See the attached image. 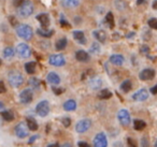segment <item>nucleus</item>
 Here are the masks:
<instances>
[{
  "label": "nucleus",
  "mask_w": 157,
  "mask_h": 147,
  "mask_svg": "<svg viewBox=\"0 0 157 147\" xmlns=\"http://www.w3.org/2000/svg\"><path fill=\"white\" fill-rule=\"evenodd\" d=\"M16 32H17V36L20 38L24 40H30L33 36V30L30 26L28 25H20V26L16 28Z\"/></svg>",
  "instance_id": "f03ea898"
},
{
  "label": "nucleus",
  "mask_w": 157,
  "mask_h": 147,
  "mask_svg": "<svg viewBox=\"0 0 157 147\" xmlns=\"http://www.w3.org/2000/svg\"><path fill=\"white\" fill-rule=\"evenodd\" d=\"M110 62L114 66H122L123 63H124V57L118 54L112 55V56L110 57Z\"/></svg>",
  "instance_id": "dca6fc26"
},
{
  "label": "nucleus",
  "mask_w": 157,
  "mask_h": 147,
  "mask_svg": "<svg viewBox=\"0 0 157 147\" xmlns=\"http://www.w3.org/2000/svg\"><path fill=\"white\" fill-rule=\"evenodd\" d=\"M75 58H76V60L85 62V61L90 60V55H88L85 51H78V52L75 53Z\"/></svg>",
  "instance_id": "f3484780"
},
{
  "label": "nucleus",
  "mask_w": 157,
  "mask_h": 147,
  "mask_svg": "<svg viewBox=\"0 0 157 147\" xmlns=\"http://www.w3.org/2000/svg\"><path fill=\"white\" fill-rule=\"evenodd\" d=\"M112 97V92H110V90L108 89H105V90H101L100 92L98 93V98L101 100H105V99H110Z\"/></svg>",
  "instance_id": "cd10ccee"
},
{
  "label": "nucleus",
  "mask_w": 157,
  "mask_h": 147,
  "mask_svg": "<svg viewBox=\"0 0 157 147\" xmlns=\"http://www.w3.org/2000/svg\"><path fill=\"white\" fill-rule=\"evenodd\" d=\"M6 90H7V88H6L5 84H3L1 81H0V93H3L6 92Z\"/></svg>",
  "instance_id": "37998d69"
},
{
  "label": "nucleus",
  "mask_w": 157,
  "mask_h": 147,
  "mask_svg": "<svg viewBox=\"0 0 157 147\" xmlns=\"http://www.w3.org/2000/svg\"><path fill=\"white\" fill-rule=\"evenodd\" d=\"M48 62L51 63L52 66L54 67H61L66 63V60H65V57L60 54H55V55H52L48 59Z\"/></svg>",
  "instance_id": "6e6552de"
},
{
  "label": "nucleus",
  "mask_w": 157,
  "mask_h": 147,
  "mask_svg": "<svg viewBox=\"0 0 157 147\" xmlns=\"http://www.w3.org/2000/svg\"><path fill=\"white\" fill-rule=\"evenodd\" d=\"M90 126H92V121L90 119H82V120H80L76 123L75 131L78 132V133H84V132H86L90 129Z\"/></svg>",
  "instance_id": "39448f33"
},
{
  "label": "nucleus",
  "mask_w": 157,
  "mask_h": 147,
  "mask_svg": "<svg viewBox=\"0 0 157 147\" xmlns=\"http://www.w3.org/2000/svg\"><path fill=\"white\" fill-rule=\"evenodd\" d=\"M115 5H116V8H117L118 10H125L127 7V3L125 2V1H123V0H116Z\"/></svg>",
  "instance_id": "72a5a7b5"
},
{
  "label": "nucleus",
  "mask_w": 157,
  "mask_h": 147,
  "mask_svg": "<svg viewBox=\"0 0 157 147\" xmlns=\"http://www.w3.org/2000/svg\"><path fill=\"white\" fill-rule=\"evenodd\" d=\"M60 26L61 27H70V25L68 24L67 21L63 20V18H61V20H60Z\"/></svg>",
  "instance_id": "c03bdc74"
},
{
  "label": "nucleus",
  "mask_w": 157,
  "mask_h": 147,
  "mask_svg": "<svg viewBox=\"0 0 157 147\" xmlns=\"http://www.w3.org/2000/svg\"><path fill=\"white\" fill-rule=\"evenodd\" d=\"M73 37H74V39H75L80 44H85V37H84L83 31H80V30L74 31V32H73Z\"/></svg>",
  "instance_id": "aec40b11"
},
{
  "label": "nucleus",
  "mask_w": 157,
  "mask_h": 147,
  "mask_svg": "<svg viewBox=\"0 0 157 147\" xmlns=\"http://www.w3.org/2000/svg\"><path fill=\"white\" fill-rule=\"evenodd\" d=\"M0 63H1V60H0Z\"/></svg>",
  "instance_id": "4d7b16f0"
},
{
  "label": "nucleus",
  "mask_w": 157,
  "mask_h": 147,
  "mask_svg": "<svg viewBox=\"0 0 157 147\" xmlns=\"http://www.w3.org/2000/svg\"><path fill=\"white\" fill-rule=\"evenodd\" d=\"M95 147H108V138L105 133H98L94 138Z\"/></svg>",
  "instance_id": "9b49d317"
},
{
  "label": "nucleus",
  "mask_w": 157,
  "mask_h": 147,
  "mask_svg": "<svg viewBox=\"0 0 157 147\" xmlns=\"http://www.w3.org/2000/svg\"><path fill=\"white\" fill-rule=\"evenodd\" d=\"M147 1L148 0H137V3L140 6V5H144V3H146Z\"/></svg>",
  "instance_id": "de8ad7c7"
},
{
  "label": "nucleus",
  "mask_w": 157,
  "mask_h": 147,
  "mask_svg": "<svg viewBox=\"0 0 157 147\" xmlns=\"http://www.w3.org/2000/svg\"><path fill=\"white\" fill-rule=\"evenodd\" d=\"M90 52L92 53V54H98V53L100 52V45H99L98 43H96V42L93 43L90 48Z\"/></svg>",
  "instance_id": "473e14b6"
},
{
  "label": "nucleus",
  "mask_w": 157,
  "mask_h": 147,
  "mask_svg": "<svg viewBox=\"0 0 157 147\" xmlns=\"http://www.w3.org/2000/svg\"><path fill=\"white\" fill-rule=\"evenodd\" d=\"M8 81H9L10 85L14 88H17V87L22 86L23 82H24V78H23V75L16 70H12V71L9 72L8 74Z\"/></svg>",
  "instance_id": "f257e3e1"
},
{
  "label": "nucleus",
  "mask_w": 157,
  "mask_h": 147,
  "mask_svg": "<svg viewBox=\"0 0 157 147\" xmlns=\"http://www.w3.org/2000/svg\"><path fill=\"white\" fill-rule=\"evenodd\" d=\"M93 35H94V37L96 38L99 42H101V43H105V40H107V33L103 30H95Z\"/></svg>",
  "instance_id": "6ab92c4d"
},
{
  "label": "nucleus",
  "mask_w": 157,
  "mask_h": 147,
  "mask_svg": "<svg viewBox=\"0 0 157 147\" xmlns=\"http://www.w3.org/2000/svg\"><path fill=\"white\" fill-rule=\"evenodd\" d=\"M151 92H152L153 95H156V93H157V85H156V86H154V87H152V88H151Z\"/></svg>",
  "instance_id": "49530a36"
},
{
  "label": "nucleus",
  "mask_w": 157,
  "mask_h": 147,
  "mask_svg": "<svg viewBox=\"0 0 157 147\" xmlns=\"http://www.w3.org/2000/svg\"><path fill=\"white\" fill-rule=\"evenodd\" d=\"M15 134L17 138H24L28 135V127L25 123H20L15 127Z\"/></svg>",
  "instance_id": "0eeeda50"
},
{
  "label": "nucleus",
  "mask_w": 157,
  "mask_h": 147,
  "mask_svg": "<svg viewBox=\"0 0 157 147\" xmlns=\"http://www.w3.org/2000/svg\"><path fill=\"white\" fill-rule=\"evenodd\" d=\"M153 9L157 10V0H155L154 2H153Z\"/></svg>",
  "instance_id": "3c124183"
},
{
  "label": "nucleus",
  "mask_w": 157,
  "mask_h": 147,
  "mask_svg": "<svg viewBox=\"0 0 157 147\" xmlns=\"http://www.w3.org/2000/svg\"><path fill=\"white\" fill-rule=\"evenodd\" d=\"M132 88V84L129 80H126L121 84V90L124 91V92H128L130 91V89Z\"/></svg>",
  "instance_id": "b1692460"
},
{
  "label": "nucleus",
  "mask_w": 157,
  "mask_h": 147,
  "mask_svg": "<svg viewBox=\"0 0 157 147\" xmlns=\"http://www.w3.org/2000/svg\"><path fill=\"white\" fill-rule=\"evenodd\" d=\"M36 112L39 116L41 117H45L46 115L50 112V105H48V102L46 100H43V101H40L39 103L36 106Z\"/></svg>",
  "instance_id": "20e7f679"
},
{
  "label": "nucleus",
  "mask_w": 157,
  "mask_h": 147,
  "mask_svg": "<svg viewBox=\"0 0 157 147\" xmlns=\"http://www.w3.org/2000/svg\"><path fill=\"white\" fill-rule=\"evenodd\" d=\"M102 86V80L99 76H95L90 81V87L94 90H97Z\"/></svg>",
  "instance_id": "2eb2a0df"
},
{
  "label": "nucleus",
  "mask_w": 157,
  "mask_h": 147,
  "mask_svg": "<svg viewBox=\"0 0 157 147\" xmlns=\"http://www.w3.org/2000/svg\"><path fill=\"white\" fill-rule=\"evenodd\" d=\"M29 84L31 85L33 87H35V88H38V87L40 86V82H39V80L38 78H31L30 81H29Z\"/></svg>",
  "instance_id": "c9c22d12"
},
{
  "label": "nucleus",
  "mask_w": 157,
  "mask_h": 147,
  "mask_svg": "<svg viewBox=\"0 0 157 147\" xmlns=\"http://www.w3.org/2000/svg\"><path fill=\"white\" fill-rule=\"evenodd\" d=\"M148 26L151 27V28L153 29H157V18H151L150 21H148Z\"/></svg>",
  "instance_id": "f704fd0d"
},
{
  "label": "nucleus",
  "mask_w": 157,
  "mask_h": 147,
  "mask_svg": "<svg viewBox=\"0 0 157 147\" xmlns=\"http://www.w3.org/2000/svg\"><path fill=\"white\" fill-rule=\"evenodd\" d=\"M142 53H148V47H147V46H143V47H142Z\"/></svg>",
  "instance_id": "09e8293b"
},
{
  "label": "nucleus",
  "mask_w": 157,
  "mask_h": 147,
  "mask_svg": "<svg viewBox=\"0 0 157 147\" xmlns=\"http://www.w3.org/2000/svg\"><path fill=\"white\" fill-rule=\"evenodd\" d=\"M33 92L31 89H24L22 92L20 93V101L23 104H28L33 101Z\"/></svg>",
  "instance_id": "423d86ee"
},
{
  "label": "nucleus",
  "mask_w": 157,
  "mask_h": 147,
  "mask_svg": "<svg viewBox=\"0 0 157 147\" xmlns=\"http://www.w3.org/2000/svg\"><path fill=\"white\" fill-rule=\"evenodd\" d=\"M48 81L51 83V84L53 85H57L60 83V77H59V75L57 73H55V72H50L48 75Z\"/></svg>",
  "instance_id": "a211bd4d"
},
{
  "label": "nucleus",
  "mask_w": 157,
  "mask_h": 147,
  "mask_svg": "<svg viewBox=\"0 0 157 147\" xmlns=\"http://www.w3.org/2000/svg\"><path fill=\"white\" fill-rule=\"evenodd\" d=\"M36 138H38V135H33V138H30V140H29V143H30V144H31V143H33V141H35V140H36Z\"/></svg>",
  "instance_id": "8fccbe9b"
},
{
  "label": "nucleus",
  "mask_w": 157,
  "mask_h": 147,
  "mask_svg": "<svg viewBox=\"0 0 157 147\" xmlns=\"http://www.w3.org/2000/svg\"><path fill=\"white\" fill-rule=\"evenodd\" d=\"M37 33L39 36H41V37L50 38L53 36L54 30H48V29H44V28H39V29H37Z\"/></svg>",
  "instance_id": "412c9836"
},
{
  "label": "nucleus",
  "mask_w": 157,
  "mask_h": 147,
  "mask_svg": "<svg viewBox=\"0 0 157 147\" xmlns=\"http://www.w3.org/2000/svg\"><path fill=\"white\" fill-rule=\"evenodd\" d=\"M48 147H59V145H58V144H56V143H55V144H50Z\"/></svg>",
  "instance_id": "864d4df0"
},
{
  "label": "nucleus",
  "mask_w": 157,
  "mask_h": 147,
  "mask_svg": "<svg viewBox=\"0 0 157 147\" xmlns=\"http://www.w3.org/2000/svg\"><path fill=\"white\" fill-rule=\"evenodd\" d=\"M25 0H14L13 1V5H14V7H16V8H20L21 6L23 5V2H24Z\"/></svg>",
  "instance_id": "58836bf2"
},
{
  "label": "nucleus",
  "mask_w": 157,
  "mask_h": 147,
  "mask_svg": "<svg viewBox=\"0 0 157 147\" xmlns=\"http://www.w3.org/2000/svg\"><path fill=\"white\" fill-rule=\"evenodd\" d=\"M127 143H128V146L129 147H138L137 142H136V141L133 140V138H127Z\"/></svg>",
  "instance_id": "e433bc0d"
},
{
  "label": "nucleus",
  "mask_w": 157,
  "mask_h": 147,
  "mask_svg": "<svg viewBox=\"0 0 157 147\" xmlns=\"http://www.w3.org/2000/svg\"><path fill=\"white\" fill-rule=\"evenodd\" d=\"M105 22L108 23L110 28H113L114 27V18H113V14H112L111 12H109V13L105 15Z\"/></svg>",
  "instance_id": "2f4dec72"
},
{
  "label": "nucleus",
  "mask_w": 157,
  "mask_h": 147,
  "mask_svg": "<svg viewBox=\"0 0 157 147\" xmlns=\"http://www.w3.org/2000/svg\"><path fill=\"white\" fill-rule=\"evenodd\" d=\"M155 76V71L153 69H144L140 73V78L142 81H151Z\"/></svg>",
  "instance_id": "ddd939ff"
},
{
  "label": "nucleus",
  "mask_w": 157,
  "mask_h": 147,
  "mask_svg": "<svg viewBox=\"0 0 157 147\" xmlns=\"http://www.w3.org/2000/svg\"><path fill=\"white\" fill-rule=\"evenodd\" d=\"M67 46V39L66 38H61L58 41H56V44H55V47H56L57 51H61L63 48H66Z\"/></svg>",
  "instance_id": "393cba45"
},
{
  "label": "nucleus",
  "mask_w": 157,
  "mask_h": 147,
  "mask_svg": "<svg viewBox=\"0 0 157 147\" xmlns=\"http://www.w3.org/2000/svg\"><path fill=\"white\" fill-rule=\"evenodd\" d=\"M18 13L22 17H29L33 13V5L30 0H25L23 5L18 8Z\"/></svg>",
  "instance_id": "7ed1b4c3"
},
{
  "label": "nucleus",
  "mask_w": 157,
  "mask_h": 147,
  "mask_svg": "<svg viewBox=\"0 0 157 147\" xmlns=\"http://www.w3.org/2000/svg\"><path fill=\"white\" fill-rule=\"evenodd\" d=\"M155 147H157V140H156V142H155Z\"/></svg>",
  "instance_id": "6e6d98bb"
},
{
  "label": "nucleus",
  "mask_w": 157,
  "mask_h": 147,
  "mask_svg": "<svg viewBox=\"0 0 157 147\" xmlns=\"http://www.w3.org/2000/svg\"><path fill=\"white\" fill-rule=\"evenodd\" d=\"M133 127H135V129L138 130V131H141V130H143L144 128L146 127V123H144L143 120L137 119V120H135V123H133Z\"/></svg>",
  "instance_id": "c85d7f7f"
},
{
  "label": "nucleus",
  "mask_w": 157,
  "mask_h": 147,
  "mask_svg": "<svg viewBox=\"0 0 157 147\" xmlns=\"http://www.w3.org/2000/svg\"><path fill=\"white\" fill-rule=\"evenodd\" d=\"M9 21H10V23H11L12 26H16V25L18 24L17 21H16L15 18H14V16H11V17L9 18Z\"/></svg>",
  "instance_id": "79ce46f5"
},
{
  "label": "nucleus",
  "mask_w": 157,
  "mask_h": 147,
  "mask_svg": "<svg viewBox=\"0 0 157 147\" xmlns=\"http://www.w3.org/2000/svg\"><path fill=\"white\" fill-rule=\"evenodd\" d=\"M3 107H5V104H3L2 102H0V110H2Z\"/></svg>",
  "instance_id": "5fc2aeb1"
},
{
  "label": "nucleus",
  "mask_w": 157,
  "mask_h": 147,
  "mask_svg": "<svg viewBox=\"0 0 157 147\" xmlns=\"http://www.w3.org/2000/svg\"><path fill=\"white\" fill-rule=\"evenodd\" d=\"M37 20L39 21V23L41 24L42 28L46 29L50 25V16L46 13H41L39 15H37Z\"/></svg>",
  "instance_id": "4468645a"
},
{
  "label": "nucleus",
  "mask_w": 157,
  "mask_h": 147,
  "mask_svg": "<svg viewBox=\"0 0 157 147\" xmlns=\"http://www.w3.org/2000/svg\"><path fill=\"white\" fill-rule=\"evenodd\" d=\"M14 54H15V52H14L13 47H7L3 51V56H5L6 58H12V57L14 56Z\"/></svg>",
  "instance_id": "7c9ffc66"
},
{
  "label": "nucleus",
  "mask_w": 157,
  "mask_h": 147,
  "mask_svg": "<svg viewBox=\"0 0 157 147\" xmlns=\"http://www.w3.org/2000/svg\"><path fill=\"white\" fill-rule=\"evenodd\" d=\"M1 116H2V118L5 119L6 121H12L14 119L13 113L10 112V111H3V112L1 113Z\"/></svg>",
  "instance_id": "c756f323"
},
{
  "label": "nucleus",
  "mask_w": 157,
  "mask_h": 147,
  "mask_svg": "<svg viewBox=\"0 0 157 147\" xmlns=\"http://www.w3.org/2000/svg\"><path fill=\"white\" fill-rule=\"evenodd\" d=\"M63 108L66 111H74L76 108V103L74 100H68L63 104Z\"/></svg>",
  "instance_id": "5701e85b"
},
{
  "label": "nucleus",
  "mask_w": 157,
  "mask_h": 147,
  "mask_svg": "<svg viewBox=\"0 0 157 147\" xmlns=\"http://www.w3.org/2000/svg\"><path fill=\"white\" fill-rule=\"evenodd\" d=\"M61 123H63V125L65 126V127H69L70 123H71V120H70L69 117H63V118L61 119Z\"/></svg>",
  "instance_id": "4c0bfd02"
},
{
  "label": "nucleus",
  "mask_w": 157,
  "mask_h": 147,
  "mask_svg": "<svg viewBox=\"0 0 157 147\" xmlns=\"http://www.w3.org/2000/svg\"><path fill=\"white\" fill-rule=\"evenodd\" d=\"M61 147H72V145L69 144V143H66V144L61 145Z\"/></svg>",
  "instance_id": "603ef678"
},
{
  "label": "nucleus",
  "mask_w": 157,
  "mask_h": 147,
  "mask_svg": "<svg viewBox=\"0 0 157 147\" xmlns=\"http://www.w3.org/2000/svg\"><path fill=\"white\" fill-rule=\"evenodd\" d=\"M52 90L54 91L56 95H60V93H63V89H61V88H56V87H52Z\"/></svg>",
  "instance_id": "ea45409f"
},
{
  "label": "nucleus",
  "mask_w": 157,
  "mask_h": 147,
  "mask_svg": "<svg viewBox=\"0 0 157 147\" xmlns=\"http://www.w3.org/2000/svg\"><path fill=\"white\" fill-rule=\"evenodd\" d=\"M117 118L118 121L122 123L123 126H128L130 123V115H129L128 111L123 108L117 113Z\"/></svg>",
  "instance_id": "9d476101"
},
{
  "label": "nucleus",
  "mask_w": 157,
  "mask_h": 147,
  "mask_svg": "<svg viewBox=\"0 0 157 147\" xmlns=\"http://www.w3.org/2000/svg\"><path fill=\"white\" fill-rule=\"evenodd\" d=\"M147 98H148V92H147V90L144 88L139 89V90L133 93V96H132V99L135 100V101H145Z\"/></svg>",
  "instance_id": "f8f14e48"
},
{
  "label": "nucleus",
  "mask_w": 157,
  "mask_h": 147,
  "mask_svg": "<svg viewBox=\"0 0 157 147\" xmlns=\"http://www.w3.org/2000/svg\"><path fill=\"white\" fill-rule=\"evenodd\" d=\"M141 143H142V147H150V145H148V141H147V138H142Z\"/></svg>",
  "instance_id": "a19ab883"
},
{
  "label": "nucleus",
  "mask_w": 157,
  "mask_h": 147,
  "mask_svg": "<svg viewBox=\"0 0 157 147\" xmlns=\"http://www.w3.org/2000/svg\"><path fill=\"white\" fill-rule=\"evenodd\" d=\"M16 50H17V54L20 55V57H22V58H28V57H30L31 50L27 44H25V43L18 44Z\"/></svg>",
  "instance_id": "1a4fd4ad"
},
{
  "label": "nucleus",
  "mask_w": 157,
  "mask_h": 147,
  "mask_svg": "<svg viewBox=\"0 0 157 147\" xmlns=\"http://www.w3.org/2000/svg\"><path fill=\"white\" fill-rule=\"evenodd\" d=\"M26 123H27V127H28V129L31 130V131H36V130L38 129L37 121H36L33 118H31V117H28V118H27Z\"/></svg>",
  "instance_id": "4be33fe9"
},
{
  "label": "nucleus",
  "mask_w": 157,
  "mask_h": 147,
  "mask_svg": "<svg viewBox=\"0 0 157 147\" xmlns=\"http://www.w3.org/2000/svg\"><path fill=\"white\" fill-rule=\"evenodd\" d=\"M63 2L66 8H76L80 3V0H63Z\"/></svg>",
  "instance_id": "bb28decb"
},
{
  "label": "nucleus",
  "mask_w": 157,
  "mask_h": 147,
  "mask_svg": "<svg viewBox=\"0 0 157 147\" xmlns=\"http://www.w3.org/2000/svg\"><path fill=\"white\" fill-rule=\"evenodd\" d=\"M78 147H90L86 142H78Z\"/></svg>",
  "instance_id": "a18cd8bd"
},
{
  "label": "nucleus",
  "mask_w": 157,
  "mask_h": 147,
  "mask_svg": "<svg viewBox=\"0 0 157 147\" xmlns=\"http://www.w3.org/2000/svg\"><path fill=\"white\" fill-rule=\"evenodd\" d=\"M36 67H37L36 62L30 61V62H27L26 65H25V70H26V72L28 74H33L36 71Z\"/></svg>",
  "instance_id": "a878e982"
}]
</instances>
